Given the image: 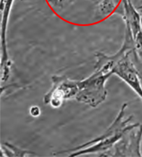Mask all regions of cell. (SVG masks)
<instances>
[{"label": "cell", "mask_w": 142, "mask_h": 157, "mask_svg": "<svg viewBox=\"0 0 142 157\" xmlns=\"http://www.w3.org/2000/svg\"><path fill=\"white\" fill-rule=\"evenodd\" d=\"M127 107H128V103H125L121 106L116 118L110 125V127L104 131V134H102L100 136L89 141L85 144L74 148L72 150L61 151V152L56 153V155L64 154V153L70 152L69 156L74 157L81 155H100V153L109 151L110 149L113 147L114 144L123 136L125 132L140 125V123H136V124L130 123L131 119H133L132 115H130L129 118L126 119H124L125 112Z\"/></svg>", "instance_id": "obj_1"}, {"label": "cell", "mask_w": 142, "mask_h": 157, "mask_svg": "<svg viewBox=\"0 0 142 157\" xmlns=\"http://www.w3.org/2000/svg\"><path fill=\"white\" fill-rule=\"evenodd\" d=\"M111 75L94 71L89 77L79 81V91L75 100L91 108H97L106 99L108 91L105 87L106 81Z\"/></svg>", "instance_id": "obj_2"}, {"label": "cell", "mask_w": 142, "mask_h": 157, "mask_svg": "<svg viewBox=\"0 0 142 157\" xmlns=\"http://www.w3.org/2000/svg\"><path fill=\"white\" fill-rule=\"evenodd\" d=\"M52 87L44 97V103L53 109H60L64 101L75 100L79 93V81L71 80L66 76L54 75L51 77Z\"/></svg>", "instance_id": "obj_3"}, {"label": "cell", "mask_w": 142, "mask_h": 157, "mask_svg": "<svg viewBox=\"0 0 142 157\" xmlns=\"http://www.w3.org/2000/svg\"><path fill=\"white\" fill-rule=\"evenodd\" d=\"M142 124L124 133L123 136L109 151L98 156H142Z\"/></svg>", "instance_id": "obj_4"}, {"label": "cell", "mask_w": 142, "mask_h": 157, "mask_svg": "<svg viewBox=\"0 0 142 157\" xmlns=\"http://www.w3.org/2000/svg\"><path fill=\"white\" fill-rule=\"evenodd\" d=\"M132 54H134V52L127 53L115 65L113 74H115L117 77L124 81L142 101V77L132 61Z\"/></svg>", "instance_id": "obj_5"}, {"label": "cell", "mask_w": 142, "mask_h": 157, "mask_svg": "<svg viewBox=\"0 0 142 157\" xmlns=\"http://www.w3.org/2000/svg\"><path fill=\"white\" fill-rule=\"evenodd\" d=\"M13 3V0H5L3 7H1V81L3 82L9 80L12 66L7 46L6 32Z\"/></svg>", "instance_id": "obj_6"}, {"label": "cell", "mask_w": 142, "mask_h": 157, "mask_svg": "<svg viewBox=\"0 0 142 157\" xmlns=\"http://www.w3.org/2000/svg\"><path fill=\"white\" fill-rule=\"evenodd\" d=\"M120 10H117L116 13H119L125 21V24L129 25V29L132 32L133 37L136 38V35L141 32V24H140V15L137 9L135 8L130 0H121Z\"/></svg>", "instance_id": "obj_7"}, {"label": "cell", "mask_w": 142, "mask_h": 157, "mask_svg": "<svg viewBox=\"0 0 142 157\" xmlns=\"http://www.w3.org/2000/svg\"><path fill=\"white\" fill-rule=\"evenodd\" d=\"M27 155H35L34 152L23 150L9 142H3L1 144V156H26Z\"/></svg>", "instance_id": "obj_8"}, {"label": "cell", "mask_w": 142, "mask_h": 157, "mask_svg": "<svg viewBox=\"0 0 142 157\" xmlns=\"http://www.w3.org/2000/svg\"><path fill=\"white\" fill-rule=\"evenodd\" d=\"M47 1L52 8L57 9V10L62 9L65 2V0H47Z\"/></svg>", "instance_id": "obj_9"}, {"label": "cell", "mask_w": 142, "mask_h": 157, "mask_svg": "<svg viewBox=\"0 0 142 157\" xmlns=\"http://www.w3.org/2000/svg\"><path fill=\"white\" fill-rule=\"evenodd\" d=\"M29 114L32 116V117H38V116L41 114V109L38 106L34 105L30 107L29 109Z\"/></svg>", "instance_id": "obj_10"}, {"label": "cell", "mask_w": 142, "mask_h": 157, "mask_svg": "<svg viewBox=\"0 0 142 157\" xmlns=\"http://www.w3.org/2000/svg\"><path fill=\"white\" fill-rule=\"evenodd\" d=\"M137 10H138L140 15V24H141V29H142V5L141 6L138 7V8H137Z\"/></svg>", "instance_id": "obj_11"}, {"label": "cell", "mask_w": 142, "mask_h": 157, "mask_svg": "<svg viewBox=\"0 0 142 157\" xmlns=\"http://www.w3.org/2000/svg\"><path fill=\"white\" fill-rule=\"evenodd\" d=\"M140 60H141V61H142V56H141V58H140Z\"/></svg>", "instance_id": "obj_12"}, {"label": "cell", "mask_w": 142, "mask_h": 157, "mask_svg": "<svg viewBox=\"0 0 142 157\" xmlns=\"http://www.w3.org/2000/svg\"><path fill=\"white\" fill-rule=\"evenodd\" d=\"M141 153H142V152H141Z\"/></svg>", "instance_id": "obj_13"}]
</instances>
